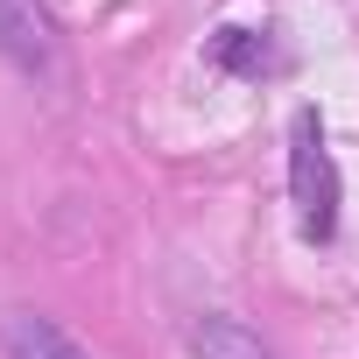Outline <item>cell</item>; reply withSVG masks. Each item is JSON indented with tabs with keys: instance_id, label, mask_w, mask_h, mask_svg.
Masks as SVG:
<instances>
[{
	"instance_id": "obj_1",
	"label": "cell",
	"mask_w": 359,
	"mask_h": 359,
	"mask_svg": "<svg viewBox=\"0 0 359 359\" xmlns=\"http://www.w3.org/2000/svg\"><path fill=\"white\" fill-rule=\"evenodd\" d=\"M289 205H296V233L310 247L338 233V162H331L324 120L310 106L289 120Z\"/></svg>"
},
{
	"instance_id": "obj_2",
	"label": "cell",
	"mask_w": 359,
	"mask_h": 359,
	"mask_svg": "<svg viewBox=\"0 0 359 359\" xmlns=\"http://www.w3.org/2000/svg\"><path fill=\"white\" fill-rule=\"evenodd\" d=\"M0 57L29 78H50L57 71V29L36 0H0Z\"/></svg>"
},
{
	"instance_id": "obj_3",
	"label": "cell",
	"mask_w": 359,
	"mask_h": 359,
	"mask_svg": "<svg viewBox=\"0 0 359 359\" xmlns=\"http://www.w3.org/2000/svg\"><path fill=\"white\" fill-rule=\"evenodd\" d=\"M184 345H191V359H268V345H261L240 317H226V310L198 317V324L184 331Z\"/></svg>"
},
{
	"instance_id": "obj_4",
	"label": "cell",
	"mask_w": 359,
	"mask_h": 359,
	"mask_svg": "<svg viewBox=\"0 0 359 359\" xmlns=\"http://www.w3.org/2000/svg\"><path fill=\"white\" fill-rule=\"evenodd\" d=\"M8 359H92L57 317H36V310H22V317H8Z\"/></svg>"
},
{
	"instance_id": "obj_5",
	"label": "cell",
	"mask_w": 359,
	"mask_h": 359,
	"mask_svg": "<svg viewBox=\"0 0 359 359\" xmlns=\"http://www.w3.org/2000/svg\"><path fill=\"white\" fill-rule=\"evenodd\" d=\"M212 57H219L226 71H240V78H261V71H275V64H282V57L268 50V36L254 43V29H226V36L212 43Z\"/></svg>"
}]
</instances>
